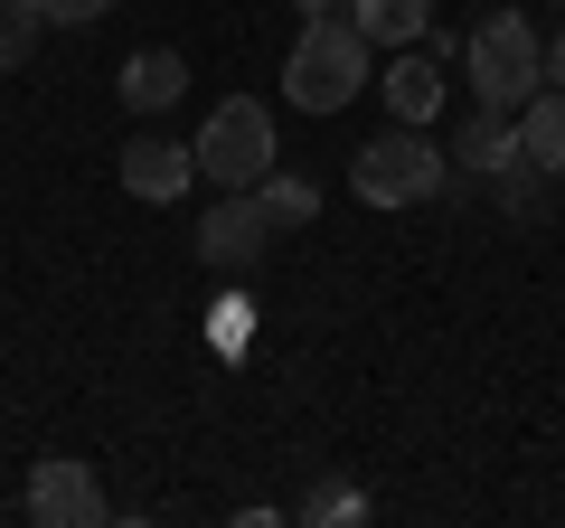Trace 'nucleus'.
Listing matches in <instances>:
<instances>
[{
	"mask_svg": "<svg viewBox=\"0 0 565 528\" xmlns=\"http://www.w3.org/2000/svg\"><path fill=\"white\" fill-rule=\"evenodd\" d=\"M462 85H471V104H490V114H519V104L546 85V39L519 20V10H490V20L462 39Z\"/></svg>",
	"mask_w": 565,
	"mask_h": 528,
	"instance_id": "f257e3e1",
	"label": "nucleus"
},
{
	"mask_svg": "<svg viewBox=\"0 0 565 528\" xmlns=\"http://www.w3.org/2000/svg\"><path fill=\"white\" fill-rule=\"evenodd\" d=\"M359 85H367V39L349 20H302V39L282 57V95L302 114H340V104H359Z\"/></svg>",
	"mask_w": 565,
	"mask_h": 528,
	"instance_id": "f03ea898",
	"label": "nucleus"
},
{
	"mask_svg": "<svg viewBox=\"0 0 565 528\" xmlns=\"http://www.w3.org/2000/svg\"><path fill=\"white\" fill-rule=\"evenodd\" d=\"M349 189H359L367 208H424L434 189H444V151L424 142V123H396V133L359 142V161H349Z\"/></svg>",
	"mask_w": 565,
	"mask_h": 528,
	"instance_id": "7ed1b4c3",
	"label": "nucleus"
},
{
	"mask_svg": "<svg viewBox=\"0 0 565 528\" xmlns=\"http://www.w3.org/2000/svg\"><path fill=\"white\" fill-rule=\"evenodd\" d=\"M199 170H207V189H255L264 170H274V114H264L255 95H226V104H207V123H199Z\"/></svg>",
	"mask_w": 565,
	"mask_h": 528,
	"instance_id": "20e7f679",
	"label": "nucleus"
},
{
	"mask_svg": "<svg viewBox=\"0 0 565 528\" xmlns=\"http://www.w3.org/2000/svg\"><path fill=\"white\" fill-rule=\"evenodd\" d=\"M29 519H39V528H104L114 500H104L95 463H76V453H39V463H29Z\"/></svg>",
	"mask_w": 565,
	"mask_h": 528,
	"instance_id": "39448f33",
	"label": "nucleus"
},
{
	"mask_svg": "<svg viewBox=\"0 0 565 528\" xmlns=\"http://www.w3.org/2000/svg\"><path fill=\"white\" fill-rule=\"evenodd\" d=\"M264 245H274V218H264L255 189H226V199L207 208V226H199V264L207 274H255Z\"/></svg>",
	"mask_w": 565,
	"mask_h": 528,
	"instance_id": "423d86ee",
	"label": "nucleus"
},
{
	"mask_svg": "<svg viewBox=\"0 0 565 528\" xmlns=\"http://www.w3.org/2000/svg\"><path fill=\"white\" fill-rule=\"evenodd\" d=\"M189 180H199V151H189V142H161V133H141V142L122 151V189H132L141 208L189 199Z\"/></svg>",
	"mask_w": 565,
	"mask_h": 528,
	"instance_id": "0eeeda50",
	"label": "nucleus"
},
{
	"mask_svg": "<svg viewBox=\"0 0 565 528\" xmlns=\"http://www.w3.org/2000/svg\"><path fill=\"white\" fill-rule=\"evenodd\" d=\"M377 95H386V114H396V123H434V114H444V39H415Z\"/></svg>",
	"mask_w": 565,
	"mask_h": 528,
	"instance_id": "6e6552de",
	"label": "nucleus"
},
{
	"mask_svg": "<svg viewBox=\"0 0 565 528\" xmlns=\"http://www.w3.org/2000/svg\"><path fill=\"white\" fill-rule=\"evenodd\" d=\"M452 161H462L471 180H509V170L527 161V151H519V123H509V114H490V104H481V114H471L462 133H452Z\"/></svg>",
	"mask_w": 565,
	"mask_h": 528,
	"instance_id": "1a4fd4ad",
	"label": "nucleus"
},
{
	"mask_svg": "<svg viewBox=\"0 0 565 528\" xmlns=\"http://www.w3.org/2000/svg\"><path fill=\"white\" fill-rule=\"evenodd\" d=\"M180 85H189V66H180V47H141V57H122V76H114V95L132 104V114H170V104H180Z\"/></svg>",
	"mask_w": 565,
	"mask_h": 528,
	"instance_id": "9d476101",
	"label": "nucleus"
},
{
	"mask_svg": "<svg viewBox=\"0 0 565 528\" xmlns=\"http://www.w3.org/2000/svg\"><path fill=\"white\" fill-rule=\"evenodd\" d=\"M349 29L367 47H415L434 39V0H349Z\"/></svg>",
	"mask_w": 565,
	"mask_h": 528,
	"instance_id": "9b49d317",
	"label": "nucleus"
},
{
	"mask_svg": "<svg viewBox=\"0 0 565 528\" xmlns=\"http://www.w3.org/2000/svg\"><path fill=\"white\" fill-rule=\"evenodd\" d=\"M519 151L546 170V180H565V95L556 85H537V95L519 104Z\"/></svg>",
	"mask_w": 565,
	"mask_h": 528,
	"instance_id": "f8f14e48",
	"label": "nucleus"
},
{
	"mask_svg": "<svg viewBox=\"0 0 565 528\" xmlns=\"http://www.w3.org/2000/svg\"><path fill=\"white\" fill-rule=\"evenodd\" d=\"M255 199H264V218H274V236H282V226H311V218H321V189H311L302 170H264Z\"/></svg>",
	"mask_w": 565,
	"mask_h": 528,
	"instance_id": "ddd939ff",
	"label": "nucleus"
},
{
	"mask_svg": "<svg viewBox=\"0 0 565 528\" xmlns=\"http://www.w3.org/2000/svg\"><path fill=\"white\" fill-rule=\"evenodd\" d=\"M367 509H377V500H367L359 482H311V490H302V509H292V519H302V528H359Z\"/></svg>",
	"mask_w": 565,
	"mask_h": 528,
	"instance_id": "4468645a",
	"label": "nucleus"
},
{
	"mask_svg": "<svg viewBox=\"0 0 565 528\" xmlns=\"http://www.w3.org/2000/svg\"><path fill=\"white\" fill-rule=\"evenodd\" d=\"M39 29H47V10H39V0H0V76H10V66H29Z\"/></svg>",
	"mask_w": 565,
	"mask_h": 528,
	"instance_id": "2eb2a0df",
	"label": "nucleus"
},
{
	"mask_svg": "<svg viewBox=\"0 0 565 528\" xmlns=\"http://www.w3.org/2000/svg\"><path fill=\"white\" fill-rule=\"evenodd\" d=\"M39 10H47V20H57V29H95L104 10H114V0H39Z\"/></svg>",
	"mask_w": 565,
	"mask_h": 528,
	"instance_id": "dca6fc26",
	"label": "nucleus"
},
{
	"mask_svg": "<svg viewBox=\"0 0 565 528\" xmlns=\"http://www.w3.org/2000/svg\"><path fill=\"white\" fill-rule=\"evenodd\" d=\"M245 311H255L245 293H236V303H217V340H226V349H245Z\"/></svg>",
	"mask_w": 565,
	"mask_h": 528,
	"instance_id": "f3484780",
	"label": "nucleus"
},
{
	"mask_svg": "<svg viewBox=\"0 0 565 528\" xmlns=\"http://www.w3.org/2000/svg\"><path fill=\"white\" fill-rule=\"evenodd\" d=\"M546 85H556V95H565V29H556V39H546Z\"/></svg>",
	"mask_w": 565,
	"mask_h": 528,
	"instance_id": "a211bd4d",
	"label": "nucleus"
},
{
	"mask_svg": "<svg viewBox=\"0 0 565 528\" xmlns=\"http://www.w3.org/2000/svg\"><path fill=\"white\" fill-rule=\"evenodd\" d=\"M302 20H349V0H292Z\"/></svg>",
	"mask_w": 565,
	"mask_h": 528,
	"instance_id": "6ab92c4d",
	"label": "nucleus"
},
{
	"mask_svg": "<svg viewBox=\"0 0 565 528\" xmlns=\"http://www.w3.org/2000/svg\"><path fill=\"white\" fill-rule=\"evenodd\" d=\"M546 10H565V0H546Z\"/></svg>",
	"mask_w": 565,
	"mask_h": 528,
	"instance_id": "aec40b11",
	"label": "nucleus"
}]
</instances>
